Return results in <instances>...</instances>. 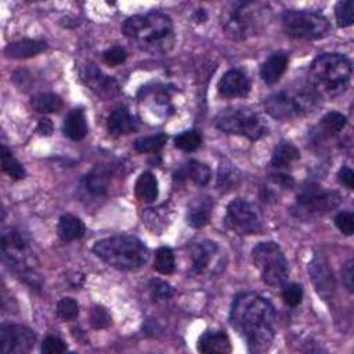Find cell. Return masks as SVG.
I'll return each mask as SVG.
<instances>
[{"label":"cell","instance_id":"obj_1","mask_svg":"<svg viewBox=\"0 0 354 354\" xmlns=\"http://www.w3.org/2000/svg\"><path fill=\"white\" fill-rule=\"evenodd\" d=\"M231 326L246 340L250 353H264L275 336V310L263 296L246 292L238 295L230 310Z\"/></svg>","mask_w":354,"mask_h":354},{"label":"cell","instance_id":"obj_2","mask_svg":"<svg viewBox=\"0 0 354 354\" xmlns=\"http://www.w3.org/2000/svg\"><path fill=\"white\" fill-rule=\"evenodd\" d=\"M122 32L136 46L153 54L167 53L174 44L173 22L160 11L129 17L122 25Z\"/></svg>","mask_w":354,"mask_h":354},{"label":"cell","instance_id":"obj_3","mask_svg":"<svg viewBox=\"0 0 354 354\" xmlns=\"http://www.w3.org/2000/svg\"><path fill=\"white\" fill-rule=\"evenodd\" d=\"M308 76L317 95L336 97L342 94L350 83L351 62L343 54L325 53L311 62Z\"/></svg>","mask_w":354,"mask_h":354},{"label":"cell","instance_id":"obj_4","mask_svg":"<svg viewBox=\"0 0 354 354\" xmlns=\"http://www.w3.org/2000/svg\"><path fill=\"white\" fill-rule=\"evenodd\" d=\"M93 252L108 266L122 271H134L141 268L149 256L147 246L138 238L130 235L100 239L94 243Z\"/></svg>","mask_w":354,"mask_h":354},{"label":"cell","instance_id":"obj_5","mask_svg":"<svg viewBox=\"0 0 354 354\" xmlns=\"http://www.w3.org/2000/svg\"><path fill=\"white\" fill-rule=\"evenodd\" d=\"M268 11L266 3L232 1L221 14V26L231 39L245 40L263 29Z\"/></svg>","mask_w":354,"mask_h":354},{"label":"cell","instance_id":"obj_6","mask_svg":"<svg viewBox=\"0 0 354 354\" xmlns=\"http://www.w3.org/2000/svg\"><path fill=\"white\" fill-rule=\"evenodd\" d=\"M318 105V95L307 90H281L272 93L266 101V112L277 120H290L306 116Z\"/></svg>","mask_w":354,"mask_h":354},{"label":"cell","instance_id":"obj_7","mask_svg":"<svg viewBox=\"0 0 354 354\" xmlns=\"http://www.w3.org/2000/svg\"><path fill=\"white\" fill-rule=\"evenodd\" d=\"M1 257L4 263L14 271L21 279L36 285L37 275L35 272V256L30 252L28 241L17 230H7L1 234L0 239Z\"/></svg>","mask_w":354,"mask_h":354},{"label":"cell","instance_id":"obj_8","mask_svg":"<svg viewBox=\"0 0 354 354\" xmlns=\"http://www.w3.org/2000/svg\"><path fill=\"white\" fill-rule=\"evenodd\" d=\"M253 263L263 279L271 288H281L286 283L289 270L285 254L275 242H260L252 250Z\"/></svg>","mask_w":354,"mask_h":354},{"label":"cell","instance_id":"obj_9","mask_svg":"<svg viewBox=\"0 0 354 354\" xmlns=\"http://www.w3.org/2000/svg\"><path fill=\"white\" fill-rule=\"evenodd\" d=\"M214 124L224 133L243 136L252 141L267 134V126L263 119L254 111L245 106L223 109L214 118Z\"/></svg>","mask_w":354,"mask_h":354},{"label":"cell","instance_id":"obj_10","mask_svg":"<svg viewBox=\"0 0 354 354\" xmlns=\"http://www.w3.org/2000/svg\"><path fill=\"white\" fill-rule=\"evenodd\" d=\"M339 203L340 195L337 192L324 189L317 184H307L299 191L290 212L296 218L308 221L326 214Z\"/></svg>","mask_w":354,"mask_h":354},{"label":"cell","instance_id":"obj_11","mask_svg":"<svg viewBox=\"0 0 354 354\" xmlns=\"http://www.w3.org/2000/svg\"><path fill=\"white\" fill-rule=\"evenodd\" d=\"M282 28L290 37L317 40L328 35L330 25L319 12L307 10H286L282 14Z\"/></svg>","mask_w":354,"mask_h":354},{"label":"cell","instance_id":"obj_12","mask_svg":"<svg viewBox=\"0 0 354 354\" xmlns=\"http://www.w3.org/2000/svg\"><path fill=\"white\" fill-rule=\"evenodd\" d=\"M225 224L239 235L256 234L261 230V218L257 207L242 198H236L228 203Z\"/></svg>","mask_w":354,"mask_h":354},{"label":"cell","instance_id":"obj_13","mask_svg":"<svg viewBox=\"0 0 354 354\" xmlns=\"http://www.w3.org/2000/svg\"><path fill=\"white\" fill-rule=\"evenodd\" d=\"M35 332L19 324H7L0 329V350L4 354H24L35 346Z\"/></svg>","mask_w":354,"mask_h":354},{"label":"cell","instance_id":"obj_14","mask_svg":"<svg viewBox=\"0 0 354 354\" xmlns=\"http://www.w3.org/2000/svg\"><path fill=\"white\" fill-rule=\"evenodd\" d=\"M82 80L93 93L104 100L113 98L120 93L119 83L113 77L105 75L94 64H88L83 68Z\"/></svg>","mask_w":354,"mask_h":354},{"label":"cell","instance_id":"obj_15","mask_svg":"<svg viewBox=\"0 0 354 354\" xmlns=\"http://www.w3.org/2000/svg\"><path fill=\"white\" fill-rule=\"evenodd\" d=\"M308 272L321 299L329 300L335 292V277L324 256H315L308 264Z\"/></svg>","mask_w":354,"mask_h":354},{"label":"cell","instance_id":"obj_16","mask_svg":"<svg viewBox=\"0 0 354 354\" xmlns=\"http://www.w3.org/2000/svg\"><path fill=\"white\" fill-rule=\"evenodd\" d=\"M217 88L218 94L225 98L246 97L250 91V82L243 71L230 69L221 76Z\"/></svg>","mask_w":354,"mask_h":354},{"label":"cell","instance_id":"obj_17","mask_svg":"<svg viewBox=\"0 0 354 354\" xmlns=\"http://www.w3.org/2000/svg\"><path fill=\"white\" fill-rule=\"evenodd\" d=\"M217 253L218 246L213 241H202L195 243L189 252L191 272L198 275L207 271Z\"/></svg>","mask_w":354,"mask_h":354},{"label":"cell","instance_id":"obj_18","mask_svg":"<svg viewBox=\"0 0 354 354\" xmlns=\"http://www.w3.org/2000/svg\"><path fill=\"white\" fill-rule=\"evenodd\" d=\"M106 127L109 134L118 137V136L129 134L137 130L138 120L130 113V111L126 106L119 105L109 113L106 120Z\"/></svg>","mask_w":354,"mask_h":354},{"label":"cell","instance_id":"obj_19","mask_svg":"<svg viewBox=\"0 0 354 354\" xmlns=\"http://www.w3.org/2000/svg\"><path fill=\"white\" fill-rule=\"evenodd\" d=\"M196 348L199 353L228 354L232 351L230 337L224 330H206L198 339Z\"/></svg>","mask_w":354,"mask_h":354},{"label":"cell","instance_id":"obj_20","mask_svg":"<svg viewBox=\"0 0 354 354\" xmlns=\"http://www.w3.org/2000/svg\"><path fill=\"white\" fill-rule=\"evenodd\" d=\"M288 54L283 51H277L271 54L261 65L260 68V76L264 83L274 84L279 80V77L283 75V72L288 68Z\"/></svg>","mask_w":354,"mask_h":354},{"label":"cell","instance_id":"obj_21","mask_svg":"<svg viewBox=\"0 0 354 354\" xmlns=\"http://www.w3.org/2000/svg\"><path fill=\"white\" fill-rule=\"evenodd\" d=\"M111 169H108L106 166L98 165L95 167H93L88 174L84 177V185L86 189L94 195V196H104L106 195L109 185H111Z\"/></svg>","mask_w":354,"mask_h":354},{"label":"cell","instance_id":"obj_22","mask_svg":"<svg viewBox=\"0 0 354 354\" xmlns=\"http://www.w3.org/2000/svg\"><path fill=\"white\" fill-rule=\"evenodd\" d=\"M46 48H47L46 41L22 39V40H17L7 44L4 48V54L10 58H29L43 53Z\"/></svg>","mask_w":354,"mask_h":354},{"label":"cell","instance_id":"obj_23","mask_svg":"<svg viewBox=\"0 0 354 354\" xmlns=\"http://www.w3.org/2000/svg\"><path fill=\"white\" fill-rule=\"evenodd\" d=\"M64 134L73 140V141H80L86 137L87 134V120L84 116V111L82 108H75L69 111V113L64 119Z\"/></svg>","mask_w":354,"mask_h":354},{"label":"cell","instance_id":"obj_24","mask_svg":"<svg viewBox=\"0 0 354 354\" xmlns=\"http://www.w3.org/2000/svg\"><path fill=\"white\" fill-rule=\"evenodd\" d=\"M188 178L194 184L203 187L210 181V169L205 163H201L198 160H189L174 174V180L177 181H184Z\"/></svg>","mask_w":354,"mask_h":354},{"label":"cell","instance_id":"obj_25","mask_svg":"<svg viewBox=\"0 0 354 354\" xmlns=\"http://www.w3.org/2000/svg\"><path fill=\"white\" fill-rule=\"evenodd\" d=\"M212 198H199L196 199L187 214V223L194 228H202L205 227L210 220L212 213Z\"/></svg>","mask_w":354,"mask_h":354},{"label":"cell","instance_id":"obj_26","mask_svg":"<svg viewBox=\"0 0 354 354\" xmlns=\"http://www.w3.org/2000/svg\"><path fill=\"white\" fill-rule=\"evenodd\" d=\"M134 192L141 202H153L159 195V185L156 177L151 171H144L136 181Z\"/></svg>","mask_w":354,"mask_h":354},{"label":"cell","instance_id":"obj_27","mask_svg":"<svg viewBox=\"0 0 354 354\" xmlns=\"http://www.w3.org/2000/svg\"><path fill=\"white\" fill-rule=\"evenodd\" d=\"M57 231H58V236L64 242H71V241L79 239L84 234V224L80 218L72 214H64L58 221Z\"/></svg>","mask_w":354,"mask_h":354},{"label":"cell","instance_id":"obj_28","mask_svg":"<svg viewBox=\"0 0 354 354\" xmlns=\"http://www.w3.org/2000/svg\"><path fill=\"white\" fill-rule=\"evenodd\" d=\"M299 158H300V152L292 142L281 141L274 148V152H272V156H271V165L275 169H283V167L290 166Z\"/></svg>","mask_w":354,"mask_h":354},{"label":"cell","instance_id":"obj_29","mask_svg":"<svg viewBox=\"0 0 354 354\" xmlns=\"http://www.w3.org/2000/svg\"><path fill=\"white\" fill-rule=\"evenodd\" d=\"M30 106L39 113H54L62 108V100L53 93H40L30 98Z\"/></svg>","mask_w":354,"mask_h":354},{"label":"cell","instance_id":"obj_30","mask_svg":"<svg viewBox=\"0 0 354 354\" xmlns=\"http://www.w3.org/2000/svg\"><path fill=\"white\" fill-rule=\"evenodd\" d=\"M347 119L343 113L340 112H328L318 124V136L319 137H330L337 134L339 131L343 130L346 126Z\"/></svg>","mask_w":354,"mask_h":354},{"label":"cell","instance_id":"obj_31","mask_svg":"<svg viewBox=\"0 0 354 354\" xmlns=\"http://www.w3.org/2000/svg\"><path fill=\"white\" fill-rule=\"evenodd\" d=\"M166 141H167V137L165 133L141 137L134 141V149L138 153H156L165 147Z\"/></svg>","mask_w":354,"mask_h":354},{"label":"cell","instance_id":"obj_32","mask_svg":"<svg viewBox=\"0 0 354 354\" xmlns=\"http://www.w3.org/2000/svg\"><path fill=\"white\" fill-rule=\"evenodd\" d=\"M0 159H1V169L4 173H7L14 180H22L25 177V169L24 166L14 158V155L1 145L0 149Z\"/></svg>","mask_w":354,"mask_h":354},{"label":"cell","instance_id":"obj_33","mask_svg":"<svg viewBox=\"0 0 354 354\" xmlns=\"http://www.w3.org/2000/svg\"><path fill=\"white\" fill-rule=\"evenodd\" d=\"M174 254L170 248L162 246L156 250L155 253V260H153V268L163 275H169L174 270Z\"/></svg>","mask_w":354,"mask_h":354},{"label":"cell","instance_id":"obj_34","mask_svg":"<svg viewBox=\"0 0 354 354\" xmlns=\"http://www.w3.org/2000/svg\"><path fill=\"white\" fill-rule=\"evenodd\" d=\"M202 136L196 130H187L174 137V145L185 152H192L201 147Z\"/></svg>","mask_w":354,"mask_h":354},{"label":"cell","instance_id":"obj_35","mask_svg":"<svg viewBox=\"0 0 354 354\" xmlns=\"http://www.w3.org/2000/svg\"><path fill=\"white\" fill-rule=\"evenodd\" d=\"M241 174L234 165H220L218 169V187L220 189H234L239 183Z\"/></svg>","mask_w":354,"mask_h":354},{"label":"cell","instance_id":"obj_36","mask_svg":"<svg viewBox=\"0 0 354 354\" xmlns=\"http://www.w3.org/2000/svg\"><path fill=\"white\" fill-rule=\"evenodd\" d=\"M336 22L340 28L351 26L354 22V1L353 0H343L337 1L335 7Z\"/></svg>","mask_w":354,"mask_h":354},{"label":"cell","instance_id":"obj_37","mask_svg":"<svg viewBox=\"0 0 354 354\" xmlns=\"http://www.w3.org/2000/svg\"><path fill=\"white\" fill-rule=\"evenodd\" d=\"M57 314L64 321H72L79 314V304L72 297H62L57 303Z\"/></svg>","mask_w":354,"mask_h":354},{"label":"cell","instance_id":"obj_38","mask_svg":"<svg viewBox=\"0 0 354 354\" xmlns=\"http://www.w3.org/2000/svg\"><path fill=\"white\" fill-rule=\"evenodd\" d=\"M282 299L290 307H296L297 304H300V301L303 299L301 285H299V283H285L283 289H282Z\"/></svg>","mask_w":354,"mask_h":354},{"label":"cell","instance_id":"obj_39","mask_svg":"<svg viewBox=\"0 0 354 354\" xmlns=\"http://www.w3.org/2000/svg\"><path fill=\"white\" fill-rule=\"evenodd\" d=\"M90 322L95 329H104L111 325L112 317L104 307L95 306L90 311Z\"/></svg>","mask_w":354,"mask_h":354},{"label":"cell","instance_id":"obj_40","mask_svg":"<svg viewBox=\"0 0 354 354\" xmlns=\"http://www.w3.org/2000/svg\"><path fill=\"white\" fill-rule=\"evenodd\" d=\"M126 57H127V54H126L124 48L120 46H113L102 53V59L109 66L120 65L122 62H124Z\"/></svg>","mask_w":354,"mask_h":354},{"label":"cell","instance_id":"obj_41","mask_svg":"<svg viewBox=\"0 0 354 354\" xmlns=\"http://www.w3.org/2000/svg\"><path fill=\"white\" fill-rule=\"evenodd\" d=\"M68 350L64 340L57 336H47L41 343V353L44 354H62Z\"/></svg>","mask_w":354,"mask_h":354},{"label":"cell","instance_id":"obj_42","mask_svg":"<svg viewBox=\"0 0 354 354\" xmlns=\"http://www.w3.org/2000/svg\"><path fill=\"white\" fill-rule=\"evenodd\" d=\"M149 290H151V293H152V296L155 297V299H158V300H165V299H169L170 296H171V293H173V289H171V286L167 283V282H165V281H162V279H151V282H149Z\"/></svg>","mask_w":354,"mask_h":354},{"label":"cell","instance_id":"obj_43","mask_svg":"<svg viewBox=\"0 0 354 354\" xmlns=\"http://www.w3.org/2000/svg\"><path fill=\"white\" fill-rule=\"evenodd\" d=\"M335 224L344 235H353L354 232V216L351 212H342L335 217Z\"/></svg>","mask_w":354,"mask_h":354},{"label":"cell","instance_id":"obj_44","mask_svg":"<svg viewBox=\"0 0 354 354\" xmlns=\"http://www.w3.org/2000/svg\"><path fill=\"white\" fill-rule=\"evenodd\" d=\"M353 260H347L342 268V279L346 286V289L351 293L354 290V278H353Z\"/></svg>","mask_w":354,"mask_h":354},{"label":"cell","instance_id":"obj_45","mask_svg":"<svg viewBox=\"0 0 354 354\" xmlns=\"http://www.w3.org/2000/svg\"><path fill=\"white\" fill-rule=\"evenodd\" d=\"M337 178L348 189L354 188V173H353V170L348 166H342L340 167V170L337 173Z\"/></svg>","mask_w":354,"mask_h":354},{"label":"cell","instance_id":"obj_46","mask_svg":"<svg viewBox=\"0 0 354 354\" xmlns=\"http://www.w3.org/2000/svg\"><path fill=\"white\" fill-rule=\"evenodd\" d=\"M271 180L274 183H277L278 185L283 187V188H292L295 185V180L293 177H290L289 174H285V173H275V174H271Z\"/></svg>","mask_w":354,"mask_h":354},{"label":"cell","instance_id":"obj_47","mask_svg":"<svg viewBox=\"0 0 354 354\" xmlns=\"http://www.w3.org/2000/svg\"><path fill=\"white\" fill-rule=\"evenodd\" d=\"M37 133L41 134V136H51L53 122L48 118H43L37 124Z\"/></svg>","mask_w":354,"mask_h":354},{"label":"cell","instance_id":"obj_48","mask_svg":"<svg viewBox=\"0 0 354 354\" xmlns=\"http://www.w3.org/2000/svg\"><path fill=\"white\" fill-rule=\"evenodd\" d=\"M195 17H196L198 22H203L206 19V14H205L203 10H196L195 11Z\"/></svg>","mask_w":354,"mask_h":354}]
</instances>
